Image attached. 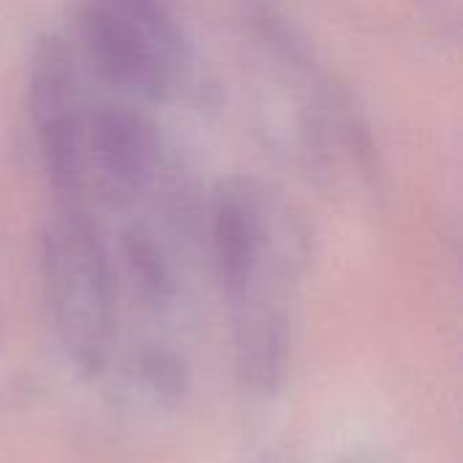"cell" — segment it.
<instances>
[{"instance_id":"1","label":"cell","mask_w":463,"mask_h":463,"mask_svg":"<svg viewBox=\"0 0 463 463\" xmlns=\"http://www.w3.org/2000/svg\"><path fill=\"white\" fill-rule=\"evenodd\" d=\"M41 277L65 355L87 374L100 372L114 331V279L87 206H54L41 233Z\"/></svg>"},{"instance_id":"2","label":"cell","mask_w":463,"mask_h":463,"mask_svg":"<svg viewBox=\"0 0 463 463\" xmlns=\"http://www.w3.org/2000/svg\"><path fill=\"white\" fill-rule=\"evenodd\" d=\"M27 117L54 206H87V111L76 57L60 35H41L27 62Z\"/></svg>"},{"instance_id":"3","label":"cell","mask_w":463,"mask_h":463,"mask_svg":"<svg viewBox=\"0 0 463 463\" xmlns=\"http://www.w3.org/2000/svg\"><path fill=\"white\" fill-rule=\"evenodd\" d=\"M269 203L250 179H228L212 203V255L231 307L266 290L271 260Z\"/></svg>"},{"instance_id":"4","label":"cell","mask_w":463,"mask_h":463,"mask_svg":"<svg viewBox=\"0 0 463 463\" xmlns=\"http://www.w3.org/2000/svg\"><path fill=\"white\" fill-rule=\"evenodd\" d=\"M87 171L106 201H136L157 171V136L152 122L130 106L103 103L87 114Z\"/></svg>"},{"instance_id":"5","label":"cell","mask_w":463,"mask_h":463,"mask_svg":"<svg viewBox=\"0 0 463 463\" xmlns=\"http://www.w3.org/2000/svg\"><path fill=\"white\" fill-rule=\"evenodd\" d=\"M79 43L98 79L125 95L160 98L179 73L168 54L98 0L79 8Z\"/></svg>"},{"instance_id":"6","label":"cell","mask_w":463,"mask_h":463,"mask_svg":"<svg viewBox=\"0 0 463 463\" xmlns=\"http://www.w3.org/2000/svg\"><path fill=\"white\" fill-rule=\"evenodd\" d=\"M136 30H141L163 54H168L179 68L184 62V38L176 14L168 0H98Z\"/></svg>"},{"instance_id":"7","label":"cell","mask_w":463,"mask_h":463,"mask_svg":"<svg viewBox=\"0 0 463 463\" xmlns=\"http://www.w3.org/2000/svg\"><path fill=\"white\" fill-rule=\"evenodd\" d=\"M122 255H125L128 274H130L136 290L141 293V298H146L152 304H163L171 296L174 282H171V269H168L160 247L155 244V239L146 231L133 228L122 239Z\"/></svg>"}]
</instances>
